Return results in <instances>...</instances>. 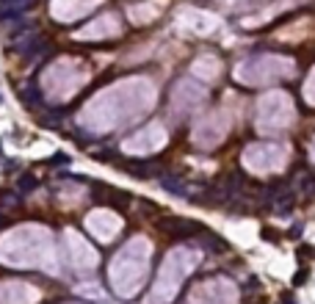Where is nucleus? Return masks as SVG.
I'll use <instances>...</instances> for the list:
<instances>
[{
  "instance_id": "f257e3e1",
  "label": "nucleus",
  "mask_w": 315,
  "mask_h": 304,
  "mask_svg": "<svg viewBox=\"0 0 315 304\" xmlns=\"http://www.w3.org/2000/svg\"><path fill=\"white\" fill-rule=\"evenodd\" d=\"M91 8H94V0H86V3L83 0H56V3H53V14L61 22H72L80 14L91 11Z\"/></svg>"
},
{
  "instance_id": "f03ea898",
  "label": "nucleus",
  "mask_w": 315,
  "mask_h": 304,
  "mask_svg": "<svg viewBox=\"0 0 315 304\" xmlns=\"http://www.w3.org/2000/svg\"><path fill=\"white\" fill-rule=\"evenodd\" d=\"M100 34H119V22H116V17L113 14H105L100 17L97 25H91V28H83V31H77V39H83V36H100Z\"/></svg>"
},
{
  "instance_id": "7ed1b4c3",
  "label": "nucleus",
  "mask_w": 315,
  "mask_h": 304,
  "mask_svg": "<svg viewBox=\"0 0 315 304\" xmlns=\"http://www.w3.org/2000/svg\"><path fill=\"white\" fill-rule=\"evenodd\" d=\"M163 230L172 235H177V238H188V235L194 233H202V227L194 224V221H185V219H172V221H163Z\"/></svg>"
},
{
  "instance_id": "20e7f679",
  "label": "nucleus",
  "mask_w": 315,
  "mask_h": 304,
  "mask_svg": "<svg viewBox=\"0 0 315 304\" xmlns=\"http://www.w3.org/2000/svg\"><path fill=\"white\" fill-rule=\"evenodd\" d=\"M125 169L130 171L133 177H139V180H147V177H155L158 166H155V163H139V161H130Z\"/></svg>"
},
{
  "instance_id": "39448f33",
  "label": "nucleus",
  "mask_w": 315,
  "mask_h": 304,
  "mask_svg": "<svg viewBox=\"0 0 315 304\" xmlns=\"http://www.w3.org/2000/svg\"><path fill=\"white\" fill-rule=\"evenodd\" d=\"M202 246L208 249V252H227V243L221 235H213V233H205L202 235Z\"/></svg>"
},
{
  "instance_id": "423d86ee",
  "label": "nucleus",
  "mask_w": 315,
  "mask_h": 304,
  "mask_svg": "<svg viewBox=\"0 0 315 304\" xmlns=\"http://www.w3.org/2000/svg\"><path fill=\"white\" fill-rule=\"evenodd\" d=\"M161 185L166 188V191H172V194H177V197H185V199H191L188 197V188L180 183V180H175V177H163L161 180Z\"/></svg>"
},
{
  "instance_id": "0eeeda50",
  "label": "nucleus",
  "mask_w": 315,
  "mask_h": 304,
  "mask_svg": "<svg viewBox=\"0 0 315 304\" xmlns=\"http://www.w3.org/2000/svg\"><path fill=\"white\" fill-rule=\"evenodd\" d=\"M22 100H25L31 108H39V105H42V94L36 92L34 86H25V89H22Z\"/></svg>"
},
{
  "instance_id": "6e6552de",
  "label": "nucleus",
  "mask_w": 315,
  "mask_h": 304,
  "mask_svg": "<svg viewBox=\"0 0 315 304\" xmlns=\"http://www.w3.org/2000/svg\"><path fill=\"white\" fill-rule=\"evenodd\" d=\"M36 185H39V183H36V177H34V174H22V177H20V191H22V194L34 191Z\"/></svg>"
},
{
  "instance_id": "1a4fd4ad",
  "label": "nucleus",
  "mask_w": 315,
  "mask_h": 304,
  "mask_svg": "<svg viewBox=\"0 0 315 304\" xmlns=\"http://www.w3.org/2000/svg\"><path fill=\"white\" fill-rule=\"evenodd\" d=\"M94 158L97 161H113V152L111 149H100V152H94Z\"/></svg>"
},
{
  "instance_id": "9d476101",
  "label": "nucleus",
  "mask_w": 315,
  "mask_h": 304,
  "mask_svg": "<svg viewBox=\"0 0 315 304\" xmlns=\"http://www.w3.org/2000/svg\"><path fill=\"white\" fill-rule=\"evenodd\" d=\"M304 279H307V269H301L299 274L293 276V285H301V282H304Z\"/></svg>"
},
{
  "instance_id": "9b49d317",
  "label": "nucleus",
  "mask_w": 315,
  "mask_h": 304,
  "mask_svg": "<svg viewBox=\"0 0 315 304\" xmlns=\"http://www.w3.org/2000/svg\"><path fill=\"white\" fill-rule=\"evenodd\" d=\"M282 304H296V296L293 293H282Z\"/></svg>"
},
{
  "instance_id": "f8f14e48",
  "label": "nucleus",
  "mask_w": 315,
  "mask_h": 304,
  "mask_svg": "<svg viewBox=\"0 0 315 304\" xmlns=\"http://www.w3.org/2000/svg\"><path fill=\"white\" fill-rule=\"evenodd\" d=\"M50 163H70V158H67V155H56Z\"/></svg>"
},
{
  "instance_id": "ddd939ff",
  "label": "nucleus",
  "mask_w": 315,
  "mask_h": 304,
  "mask_svg": "<svg viewBox=\"0 0 315 304\" xmlns=\"http://www.w3.org/2000/svg\"><path fill=\"white\" fill-rule=\"evenodd\" d=\"M0 149H3V147H0Z\"/></svg>"
}]
</instances>
